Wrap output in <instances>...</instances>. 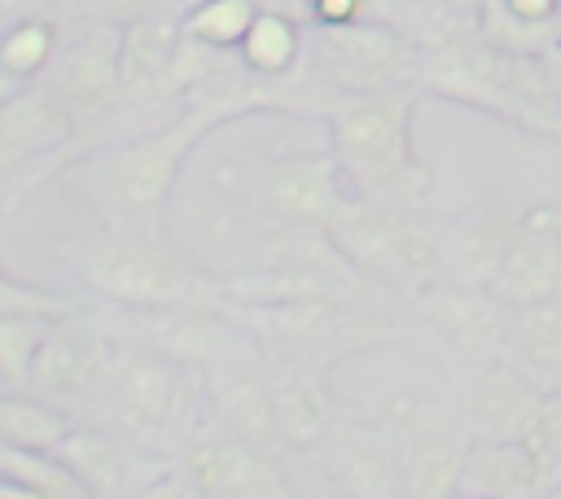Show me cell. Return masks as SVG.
Wrapping results in <instances>:
<instances>
[{
	"instance_id": "1",
	"label": "cell",
	"mask_w": 561,
	"mask_h": 499,
	"mask_svg": "<svg viewBox=\"0 0 561 499\" xmlns=\"http://www.w3.org/2000/svg\"><path fill=\"white\" fill-rule=\"evenodd\" d=\"M57 254L79 280V298L127 311H228V285L180 245L171 223H92Z\"/></svg>"
},
{
	"instance_id": "2",
	"label": "cell",
	"mask_w": 561,
	"mask_h": 499,
	"mask_svg": "<svg viewBox=\"0 0 561 499\" xmlns=\"http://www.w3.org/2000/svg\"><path fill=\"white\" fill-rule=\"evenodd\" d=\"M215 127H219L215 114L188 105L167 127L123 136V140H110V144L83 153L79 162L66 166L61 179L83 197V206L92 210L96 223H110V228L167 223L171 201L184 179V166H188L193 149L202 144V136Z\"/></svg>"
},
{
	"instance_id": "3",
	"label": "cell",
	"mask_w": 561,
	"mask_h": 499,
	"mask_svg": "<svg viewBox=\"0 0 561 499\" xmlns=\"http://www.w3.org/2000/svg\"><path fill=\"white\" fill-rule=\"evenodd\" d=\"M228 315L267 359L337 368L403 337V302L390 293H329L289 302H228Z\"/></svg>"
},
{
	"instance_id": "4",
	"label": "cell",
	"mask_w": 561,
	"mask_h": 499,
	"mask_svg": "<svg viewBox=\"0 0 561 499\" xmlns=\"http://www.w3.org/2000/svg\"><path fill=\"white\" fill-rule=\"evenodd\" d=\"M416 101L421 88L342 96L324 114L329 153L351 197L386 206H430V166L416 149Z\"/></svg>"
},
{
	"instance_id": "5",
	"label": "cell",
	"mask_w": 561,
	"mask_h": 499,
	"mask_svg": "<svg viewBox=\"0 0 561 499\" xmlns=\"http://www.w3.org/2000/svg\"><path fill=\"white\" fill-rule=\"evenodd\" d=\"M421 92L561 144V88L552 79V66L495 48L482 35L421 48Z\"/></svg>"
},
{
	"instance_id": "6",
	"label": "cell",
	"mask_w": 561,
	"mask_h": 499,
	"mask_svg": "<svg viewBox=\"0 0 561 499\" xmlns=\"http://www.w3.org/2000/svg\"><path fill=\"white\" fill-rule=\"evenodd\" d=\"M88 425H105L158 455H175L202 425H210L206 376L197 363L171 359L153 346L114 333L101 407Z\"/></svg>"
},
{
	"instance_id": "7",
	"label": "cell",
	"mask_w": 561,
	"mask_h": 499,
	"mask_svg": "<svg viewBox=\"0 0 561 499\" xmlns=\"http://www.w3.org/2000/svg\"><path fill=\"white\" fill-rule=\"evenodd\" d=\"M443 214L434 206H386L346 197L329 236L346 263L381 293L408 302L443 280Z\"/></svg>"
},
{
	"instance_id": "8",
	"label": "cell",
	"mask_w": 561,
	"mask_h": 499,
	"mask_svg": "<svg viewBox=\"0 0 561 499\" xmlns=\"http://www.w3.org/2000/svg\"><path fill=\"white\" fill-rule=\"evenodd\" d=\"M298 79L311 96L316 118L324 123V114L342 96L421 88V48L381 18H359L346 26H307Z\"/></svg>"
},
{
	"instance_id": "9",
	"label": "cell",
	"mask_w": 561,
	"mask_h": 499,
	"mask_svg": "<svg viewBox=\"0 0 561 499\" xmlns=\"http://www.w3.org/2000/svg\"><path fill=\"white\" fill-rule=\"evenodd\" d=\"M377 429L386 433L408 499H460L465 468L473 451V433L456 416L451 398L399 390L373 411Z\"/></svg>"
},
{
	"instance_id": "10",
	"label": "cell",
	"mask_w": 561,
	"mask_h": 499,
	"mask_svg": "<svg viewBox=\"0 0 561 499\" xmlns=\"http://www.w3.org/2000/svg\"><path fill=\"white\" fill-rule=\"evenodd\" d=\"M110 355H114V333H110L101 306L92 298H75L53 320L26 390L39 394L44 403L61 407L70 420L88 425V420H96V407H101Z\"/></svg>"
},
{
	"instance_id": "11",
	"label": "cell",
	"mask_w": 561,
	"mask_h": 499,
	"mask_svg": "<svg viewBox=\"0 0 561 499\" xmlns=\"http://www.w3.org/2000/svg\"><path fill=\"white\" fill-rule=\"evenodd\" d=\"M500 333L504 302L478 285L438 280L403 302V337H416L438 359L443 376L500 355Z\"/></svg>"
},
{
	"instance_id": "12",
	"label": "cell",
	"mask_w": 561,
	"mask_h": 499,
	"mask_svg": "<svg viewBox=\"0 0 561 499\" xmlns=\"http://www.w3.org/2000/svg\"><path fill=\"white\" fill-rule=\"evenodd\" d=\"M171 464L202 499H302L294 455L263 451L219 425H202Z\"/></svg>"
},
{
	"instance_id": "13",
	"label": "cell",
	"mask_w": 561,
	"mask_h": 499,
	"mask_svg": "<svg viewBox=\"0 0 561 499\" xmlns=\"http://www.w3.org/2000/svg\"><path fill=\"white\" fill-rule=\"evenodd\" d=\"M447 398L465 420V429L473 433V442H491V438H526L548 390L530 381L522 368H513L504 355H491L460 372H447Z\"/></svg>"
},
{
	"instance_id": "14",
	"label": "cell",
	"mask_w": 561,
	"mask_h": 499,
	"mask_svg": "<svg viewBox=\"0 0 561 499\" xmlns=\"http://www.w3.org/2000/svg\"><path fill=\"white\" fill-rule=\"evenodd\" d=\"M92 499H140L158 477L171 473V455H158L105 425H75L53 451Z\"/></svg>"
},
{
	"instance_id": "15",
	"label": "cell",
	"mask_w": 561,
	"mask_h": 499,
	"mask_svg": "<svg viewBox=\"0 0 561 499\" xmlns=\"http://www.w3.org/2000/svg\"><path fill=\"white\" fill-rule=\"evenodd\" d=\"M267 385H272V411H276L280 446L294 460L316 455L329 442V433L351 416V407L333 390V372L329 368L267 359Z\"/></svg>"
},
{
	"instance_id": "16",
	"label": "cell",
	"mask_w": 561,
	"mask_h": 499,
	"mask_svg": "<svg viewBox=\"0 0 561 499\" xmlns=\"http://www.w3.org/2000/svg\"><path fill=\"white\" fill-rule=\"evenodd\" d=\"M307 464L342 495V499H408L394 451L373 416H346L329 442L307 455Z\"/></svg>"
},
{
	"instance_id": "17",
	"label": "cell",
	"mask_w": 561,
	"mask_h": 499,
	"mask_svg": "<svg viewBox=\"0 0 561 499\" xmlns=\"http://www.w3.org/2000/svg\"><path fill=\"white\" fill-rule=\"evenodd\" d=\"M491 293L504 306L543 302L561 293V201H530L517 210Z\"/></svg>"
},
{
	"instance_id": "18",
	"label": "cell",
	"mask_w": 561,
	"mask_h": 499,
	"mask_svg": "<svg viewBox=\"0 0 561 499\" xmlns=\"http://www.w3.org/2000/svg\"><path fill=\"white\" fill-rule=\"evenodd\" d=\"M522 206H508L500 197H482L456 214H443V280L491 289L513 236Z\"/></svg>"
},
{
	"instance_id": "19",
	"label": "cell",
	"mask_w": 561,
	"mask_h": 499,
	"mask_svg": "<svg viewBox=\"0 0 561 499\" xmlns=\"http://www.w3.org/2000/svg\"><path fill=\"white\" fill-rule=\"evenodd\" d=\"M500 355L543 390H561V293L543 302L504 306Z\"/></svg>"
},
{
	"instance_id": "20",
	"label": "cell",
	"mask_w": 561,
	"mask_h": 499,
	"mask_svg": "<svg viewBox=\"0 0 561 499\" xmlns=\"http://www.w3.org/2000/svg\"><path fill=\"white\" fill-rule=\"evenodd\" d=\"M465 495H482V499H548L552 486L543 481V473H539V464H535V455H530V446L522 438H491V442H473V451H469Z\"/></svg>"
},
{
	"instance_id": "21",
	"label": "cell",
	"mask_w": 561,
	"mask_h": 499,
	"mask_svg": "<svg viewBox=\"0 0 561 499\" xmlns=\"http://www.w3.org/2000/svg\"><path fill=\"white\" fill-rule=\"evenodd\" d=\"M302 53H307V22L280 9H259L237 57L263 83V109H272V88L302 66Z\"/></svg>"
},
{
	"instance_id": "22",
	"label": "cell",
	"mask_w": 561,
	"mask_h": 499,
	"mask_svg": "<svg viewBox=\"0 0 561 499\" xmlns=\"http://www.w3.org/2000/svg\"><path fill=\"white\" fill-rule=\"evenodd\" d=\"M79 420H70L61 407L44 403L31 390H0V442L4 446H22V451H57L70 429Z\"/></svg>"
},
{
	"instance_id": "23",
	"label": "cell",
	"mask_w": 561,
	"mask_h": 499,
	"mask_svg": "<svg viewBox=\"0 0 561 499\" xmlns=\"http://www.w3.org/2000/svg\"><path fill=\"white\" fill-rule=\"evenodd\" d=\"M254 18H259V0H180L184 35L215 53H237Z\"/></svg>"
},
{
	"instance_id": "24",
	"label": "cell",
	"mask_w": 561,
	"mask_h": 499,
	"mask_svg": "<svg viewBox=\"0 0 561 499\" xmlns=\"http://www.w3.org/2000/svg\"><path fill=\"white\" fill-rule=\"evenodd\" d=\"M61 311H9L0 315V376L9 390H26L39 346Z\"/></svg>"
},
{
	"instance_id": "25",
	"label": "cell",
	"mask_w": 561,
	"mask_h": 499,
	"mask_svg": "<svg viewBox=\"0 0 561 499\" xmlns=\"http://www.w3.org/2000/svg\"><path fill=\"white\" fill-rule=\"evenodd\" d=\"M180 0H66V18H75L79 26H131L158 9H171Z\"/></svg>"
},
{
	"instance_id": "26",
	"label": "cell",
	"mask_w": 561,
	"mask_h": 499,
	"mask_svg": "<svg viewBox=\"0 0 561 499\" xmlns=\"http://www.w3.org/2000/svg\"><path fill=\"white\" fill-rule=\"evenodd\" d=\"M79 293H57V289H39V285H26L18 280L4 263H0V315L9 311H66Z\"/></svg>"
},
{
	"instance_id": "27",
	"label": "cell",
	"mask_w": 561,
	"mask_h": 499,
	"mask_svg": "<svg viewBox=\"0 0 561 499\" xmlns=\"http://www.w3.org/2000/svg\"><path fill=\"white\" fill-rule=\"evenodd\" d=\"M35 13H66V0H0V31Z\"/></svg>"
},
{
	"instance_id": "28",
	"label": "cell",
	"mask_w": 561,
	"mask_h": 499,
	"mask_svg": "<svg viewBox=\"0 0 561 499\" xmlns=\"http://www.w3.org/2000/svg\"><path fill=\"white\" fill-rule=\"evenodd\" d=\"M500 4L522 22H557L561 18V0H500Z\"/></svg>"
},
{
	"instance_id": "29",
	"label": "cell",
	"mask_w": 561,
	"mask_h": 499,
	"mask_svg": "<svg viewBox=\"0 0 561 499\" xmlns=\"http://www.w3.org/2000/svg\"><path fill=\"white\" fill-rule=\"evenodd\" d=\"M548 66H552V79H557V88H561V53H557V57H548Z\"/></svg>"
},
{
	"instance_id": "30",
	"label": "cell",
	"mask_w": 561,
	"mask_h": 499,
	"mask_svg": "<svg viewBox=\"0 0 561 499\" xmlns=\"http://www.w3.org/2000/svg\"><path fill=\"white\" fill-rule=\"evenodd\" d=\"M548 499H561V486H557V490H552V495H548Z\"/></svg>"
},
{
	"instance_id": "31",
	"label": "cell",
	"mask_w": 561,
	"mask_h": 499,
	"mask_svg": "<svg viewBox=\"0 0 561 499\" xmlns=\"http://www.w3.org/2000/svg\"><path fill=\"white\" fill-rule=\"evenodd\" d=\"M0 390H9V385H4V376H0Z\"/></svg>"
},
{
	"instance_id": "32",
	"label": "cell",
	"mask_w": 561,
	"mask_h": 499,
	"mask_svg": "<svg viewBox=\"0 0 561 499\" xmlns=\"http://www.w3.org/2000/svg\"><path fill=\"white\" fill-rule=\"evenodd\" d=\"M465 499H482V495H465Z\"/></svg>"
}]
</instances>
